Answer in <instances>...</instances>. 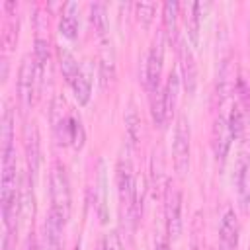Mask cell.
<instances>
[{"instance_id": "6da1fadb", "label": "cell", "mask_w": 250, "mask_h": 250, "mask_svg": "<svg viewBox=\"0 0 250 250\" xmlns=\"http://www.w3.org/2000/svg\"><path fill=\"white\" fill-rule=\"evenodd\" d=\"M49 193H51V207L62 215L64 221L70 217V184L66 176V168L61 162H53L51 176H49Z\"/></svg>"}, {"instance_id": "7a4b0ae2", "label": "cell", "mask_w": 250, "mask_h": 250, "mask_svg": "<svg viewBox=\"0 0 250 250\" xmlns=\"http://www.w3.org/2000/svg\"><path fill=\"white\" fill-rule=\"evenodd\" d=\"M39 82H41V78L37 74L35 59H31L29 55H25L23 61H21V64H20V72H18V100H20V105H21V111L23 113L33 105L35 86Z\"/></svg>"}, {"instance_id": "3957f363", "label": "cell", "mask_w": 250, "mask_h": 250, "mask_svg": "<svg viewBox=\"0 0 250 250\" xmlns=\"http://www.w3.org/2000/svg\"><path fill=\"white\" fill-rule=\"evenodd\" d=\"M174 168L178 176H186L189 166V123L186 115H178L174 129Z\"/></svg>"}, {"instance_id": "277c9868", "label": "cell", "mask_w": 250, "mask_h": 250, "mask_svg": "<svg viewBox=\"0 0 250 250\" xmlns=\"http://www.w3.org/2000/svg\"><path fill=\"white\" fill-rule=\"evenodd\" d=\"M162 61H164V33L158 31L152 45H150V51L146 57V70H145V86L150 94L156 92L160 86Z\"/></svg>"}, {"instance_id": "5b68a950", "label": "cell", "mask_w": 250, "mask_h": 250, "mask_svg": "<svg viewBox=\"0 0 250 250\" xmlns=\"http://www.w3.org/2000/svg\"><path fill=\"white\" fill-rule=\"evenodd\" d=\"M135 174L131 160L127 156H121L117 162V189H119V199L127 207L131 215H135Z\"/></svg>"}, {"instance_id": "8992f818", "label": "cell", "mask_w": 250, "mask_h": 250, "mask_svg": "<svg viewBox=\"0 0 250 250\" xmlns=\"http://www.w3.org/2000/svg\"><path fill=\"white\" fill-rule=\"evenodd\" d=\"M234 186L242 213H250V156L240 154L234 168Z\"/></svg>"}, {"instance_id": "52a82bcc", "label": "cell", "mask_w": 250, "mask_h": 250, "mask_svg": "<svg viewBox=\"0 0 250 250\" xmlns=\"http://www.w3.org/2000/svg\"><path fill=\"white\" fill-rule=\"evenodd\" d=\"M182 193L180 189H168L166 197V230L172 240H178L182 234Z\"/></svg>"}, {"instance_id": "ba28073f", "label": "cell", "mask_w": 250, "mask_h": 250, "mask_svg": "<svg viewBox=\"0 0 250 250\" xmlns=\"http://www.w3.org/2000/svg\"><path fill=\"white\" fill-rule=\"evenodd\" d=\"M64 225H66V221L62 219V215L51 207L49 213H47V219H45V227H43L45 250H61L62 248V229H64Z\"/></svg>"}, {"instance_id": "9c48e42d", "label": "cell", "mask_w": 250, "mask_h": 250, "mask_svg": "<svg viewBox=\"0 0 250 250\" xmlns=\"http://www.w3.org/2000/svg\"><path fill=\"white\" fill-rule=\"evenodd\" d=\"M236 64H234V59L232 57H225L223 62H221V68H219V76H217V98H219V104H223L236 88Z\"/></svg>"}, {"instance_id": "30bf717a", "label": "cell", "mask_w": 250, "mask_h": 250, "mask_svg": "<svg viewBox=\"0 0 250 250\" xmlns=\"http://www.w3.org/2000/svg\"><path fill=\"white\" fill-rule=\"evenodd\" d=\"M23 139H25V156H27V166H29V176L35 180L39 172V162H41V148H39V133L37 125L31 121L23 129Z\"/></svg>"}, {"instance_id": "8fae6325", "label": "cell", "mask_w": 250, "mask_h": 250, "mask_svg": "<svg viewBox=\"0 0 250 250\" xmlns=\"http://www.w3.org/2000/svg\"><path fill=\"white\" fill-rule=\"evenodd\" d=\"M238 244V219L232 209H227L219 227V250H236Z\"/></svg>"}, {"instance_id": "7c38bea8", "label": "cell", "mask_w": 250, "mask_h": 250, "mask_svg": "<svg viewBox=\"0 0 250 250\" xmlns=\"http://www.w3.org/2000/svg\"><path fill=\"white\" fill-rule=\"evenodd\" d=\"M230 141H232V135H230L229 123L223 115H219L213 121V150H215V156L219 162H223L227 158L229 148H230Z\"/></svg>"}, {"instance_id": "4fadbf2b", "label": "cell", "mask_w": 250, "mask_h": 250, "mask_svg": "<svg viewBox=\"0 0 250 250\" xmlns=\"http://www.w3.org/2000/svg\"><path fill=\"white\" fill-rule=\"evenodd\" d=\"M180 61H182L180 66H182L184 86H186V92L191 96L197 86V66H195V59L188 43H180Z\"/></svg>"}, {"instance_id": "5bb4252c", "label": "cell", "mask_w": 250, "mask_h": 250, "mask_svg": "<svg viewBox=\"0 0 250 250\" xmlns=\"http://www.w3.org/2000/svg\"><path fill=\"white\" fill-rule=\"evenodd\" d=\"M207 8H209V4H201V2H193L186 8L188 10V16H186L188 37H189V43L193 47H197V43H199V21H201V16L205 14Z\"/></svg>"}, {"instance_id": "9a60e30c", "label": "cell", "mask_w": 250, "mask_h": 250, "mask_svg": "<svg viewBox=\"0 0 250 250\" xmlns=\"http://www.w3.org/2000/svg\"><path fill=\"white\" fill-rule=\"evenodd\" d=\"M100 76H102V86L105 88L109 80L115 78V55L111 49L109 39L102 41V55H100Z\"/></svg>"}, {"instance_id": "2e32d148", "label": "cell", "mask_w": 250, "mask_h": 250, "mask_svg": "<svg viewBox=\"0 0 250 250\" xmlns=\"http://www.w3.org/2000/svg\"><path fill=\"white\" fill-rule=\"evenodd\" d=\"M72 86V92H74V98L80 105H86L90 102V96H92V78L88 74V64H84L78 72V76L74 78V82L70 84Z\"/></svg>"}, {"instance_id": "e0dca14e", "label": "cell", "mask_w": 250, "mask_h": 250, "mask_svg": "<svg viewBox=\"0 0 250 250\" xmlns=\"http://www.w3.org/2000/svg\"><path fill=\"white\" fill-rule=\"evenodd\" d=\"M125 133H127L129 145L135 148L139 145V141H141V117H139L137 107H135L133 102L129 104L127 113H125Z\"/></svg>"}, {"instance_id": "ac0fdd59", "label": "cell", "mask_w": 250, "mask_h": 250, "mask_svg": "<svg viewBox=\"0 0 250 250\" xmlns=\"http://www.w3.org/2000/svg\"><path fill=\"white\" fill-rule=\"evenodd\" d=\"M76 4L74 2H68L64 6V14L61 18V23H59V29L61 33L66 37V39H76L78 35V20H76Z\"/></svg>"}, {"instance_id": "d6986e66", "label": "cell", "mask_w": 250, "mask_h": 250, "mask_svg": "<svg viewBox=\"0 0 250 250\" xmlns=\"http://www.w3.org/2000/svg\"><path fill=\"white\" fill-rule=\"evenodd\" d=\"M59 64H61V72H62L64 80H66L68 84H72L74 78H76L78 72H80V66H78L76 59L72 57V53H70L68 49H64V47H59Z\"/></svg>"}, {"instance_id": "ffe728a7", "label": "cell", "mask_w": 250, "mask_h": 250, "mask_svg": "<svg viewBox=\"0 0 250 250\" xmlns=\"http://www.w3.org/2000/svg\"><path fill=\"white\" fill-rule=\"evenodd\" d=\"M90 20L96 27L98 37L104 41L107 39V12H105V4L104 2H94L90 6Z\"/></svg>"}, {"instance_id": "44dd1931", "label": "cell", "mask_w": 250, "mask_h": 250, "mask_svg": "<svg viewBox=\"0 0 250 250\" xmlns=\"http://www.w3.org/2000/svg\"><path fill=\"white\" fill-rule=\"evenodd\" d=\"M150 115L156 127H164L166 125V98H164V90H156L150 96Z\"/></svg>"}, {"instance_id": "7402d4cb", "label": "cell", "mask_w": 250, "mask_h": 250, "mask_svg": "<svg viewBox=\"0 0 250 250\" xmlns=\"http://www.w3.org/2000/svg\"><path fill=\"white\" fill-rule=\"evenodd\" d=\"M178 10H180V4L174 2V0H168L164 2V27H166V35L170 39V43L176 39L178 35Z\"/></svg>"}, {"instance_id": "603a6c76", "label": "cell", "mask_w": 250, "mask_h": 250, "mask_svg": "<svg viewBox=\"0 0 250 250\" xmlns=\"http://www.w3.org/2000/svg\"><path fill=\"white\" fill-rule=\"evenodd\" d=\"M178 90H180V78H178V74L172 70V72L168 74L166 88H164V98H166V117H170V115L176 111Z\"/></svg>"}, {"instance_id": "cb8c5ba5", "label": "cell", "mask_w": 250, "mask_h": 250, "mask_svg": "<svg viewBox=\"0 0 250 250\" xmlns=\"http://www.w3.org/2000/svg\"><path fill=\"white\" fill-rule=\"evenodd\" d=\"M227 123H229V129H230L232 139H240L242 133H244V111H242L240 104H234L232 105Z\"/></svg>"}, {"instance_id": "d4e9b609", "label": "cell", "mask_w": 250, "mask_h": 250, "mask_svg": "<svg viewBox=\"0 0 250 250\" xmlns=\"http://www.w3.org/2000/svg\"><path fill=\"white\" fill-rule=\"evenodd\" d=\"M14 115H12V109L4 107V113H2V150L4 148H12L14 146Z\"/></svg>"}, {"instance_id": "484cf974", "label": "cell", "mask_w": 250, "mask_h": 250, "mask_svg": "<svg viewBox=\"0 0 250 250\" xmlns=\"http://www.w3.org/2000/svg\"><path fill=\"white\" fill-rule=\"evenodd\" d=\"M35 64H37V70L39 72H45L47 64H49V41L41 35L35 37Z\"/></svg>"}, {"instance_id": "4316f807", "label": "cell", "mask_w": 250, "mask_h": 250, "mask_svg": "<svg viewBox=\"0 0 250 250\" xmlns=\"http://www.w3.org/2000/svg\"><path fill=\"white\" fill-rule=\"evenodd\" d=\"M135 10H137V20H139V23L146 29L150 23H152V18H154V4L152 2H139L137 6H135Z\"/></svg>"}, {"instance_id": "83f0119b", "label": "cell", "mask_w": 250, "mask_h": 250, "mask_svg": "<svg viewBox=\"0 0 250 250\" xmlns=\"http://www.w3.org/2000/svg\"><path fill=\"white\" fill-rule=\"evenodd\" d=\"M70 145L76 150H80L84 145V127H82L80 119H76L72 115H70Z\"/></svg>"}, {"instance_id": "f1b7e54d", "label": "cell", "mask_w": 250, "mask_h": 250, "mask_svg": "<svg viewBox=\"0 0 250 250\" xmlns=\"http://www.w3.org/2000/svg\"><path fill=\"white\" fill-rule=\"evenodd\" d=\"M16 39H18V23L14 21H8L4 25V31H2V45H4V51H12V47L16 45Z\"/></svg>"}, {"instance_id": "f546056e", "label": "cell", "mask_w": 250, "mask_h": 250, "mask_svg": "<svg viewBox=\"0 0 250 250\" xmlns=\"http://www.w3.org/2000/svg\"><path fill=\"white\" fill-rule=\"evenodd\" d=\"M236 92H238V104H240V107H244V109H250V86H248V82L246 80H242V78H238V82H236Z\"/></svg>"}, {"instance_id": "4dcf8cb0", "label": "cell", "mask_w": 250, "mask_h": 250, "mask_svg": "<svg viewBox=\"0 0 250 250\" xmlns=\"http://www.w3.org/2000/svg\"><path fill=\"white\" fill-rule=\"evenodd\" d=\"M2 250H14V242H12V232L6 230L4 238H2Z\"/></svg>"}, {"instance_id": "1f68e13d", "label": "cell", "mask_w": 250, "mask_h": 250, "mask_svg": "<svg viewBox=\"0 0 250 250\" xmlns=\"http://www.w3.org/2000/svg\"><path fill=\"white\" fill-rule=\"evenodd\" d=\"M23 250H37V244H35V236H33V234H29V236H27Z\"/></svg>"}, {"instance_id": "d6a6232c", "label": "cell", "mask_w": 250, "mask_h": 250, "mask_svg": "<svg viewBox=\"0 0 250 250\" xmlns=\"http://www.w3.org/2000/svg\"><path fill=\"white\" fill-rule=\"evenodd\" d=\"M6 76H8V61L2 59V82L6 80Z\"/></svg>"}, {"instance_id": "836d02e7", "label": "cell", "mask_w": 250, "mask_h": 250, "mask_svg": "<svg viewBox=\"0 0 250 250\" xmlns=\"http://www.w3.org/2000/svg\"><path fill=\"white\" fill-rule=\"evenodd\" d=\"M156 250H170V244H168L166 240H162V242H158V246H156Z\"/></svg>"}, {"instance_id": "e575fe53", "label": "cell", "mask_w": 250, "mask_h": 250, "mask_svg": "<svg viewBox=\"0 0 250 250\" xmlns=\"http://www.w3.org/2000/svg\"><path fill=\"white\" fill-rule=\"evenodd\" d=\"M96 250H105V242H102V244H100V246H98Z\"/></svg>"}]
</instances>
